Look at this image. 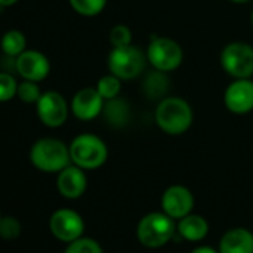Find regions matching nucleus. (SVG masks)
<instances>
[{
	"label": "nucleus",
	"mask_w": 253,
	"mask_h": 253,
	"mask_svg": "<svg viewBox=\"0 0 253 253\" xmlns=\"http://www.w3.org/2000/svg\"><path fill=\"white\" fill-rule=\"evenodd\" d=\"M17 2H20V0H0V6L8 8V6H12V5H15Z\"/></svg>",
	"instance_id": "obj_28"
},
{
	"label": "nucleus",
	"mask_w": 253,
	"mask_h": 253,
	"mask_svg": "<svg viewBox=\"0 0 253 253\" xmlns=\"http://www.w3.org/2000/svg\"><path fill=\"white\" fill-rule=\"evenodd\" d=\"M39 82H33V81H23L21 84H18V91H17V97L29 104H36L42 95V91L38 85Z\"/></svg>",
	"instance_id": "obj_23"
},
{
	"label": "nucleus",
	"mask_w": 253,
	"mask_h": 253,
	"mask_svg": "<svg viewBox=\"0 0 253 253\" xmlns=\"http://www.w3.org/2000/svg\"><path fill=\"white\" fill-rule=\"evenodd\" d=\"M69 104L66 98L57 91L42 92L39 101L36 103V112L43 125L48 128H58L64 125L69 118Z\"/></svg>",
	"instance_id": "obj_8"
},
{
	"label": "nucleus",
	"mask_w": 253,
	"mask_h": 253,
	"mask_svg": "<svg viewBox=\"0 0 253 253\" xmlns=\"http://www.w3.org/2000/svg\"><path fill=\"white\" fill-rule=\"evenodd\" d=\"M225 107L234 115H246L253 110V81L234 79L223 92Z\"/></svg>",
	"instance_id": "obj_10"
},
{
	"label": "nucleus",
	"mask_w": 253,
	"mask_h": 253,
	"mask_svg": "<svg viewBox=\"0 0 253 253\" xmlns=\"http://www.w3.org/2000/svg\"><path fill=\"white\" fill-rule=\"evenodd\" d=\"M177 234L188 241H201L209 234V222L200 214L189 213L188 216L179 219Z\"/></svg>",
	"instance_id": "obj_17"
},
{
	"label": "nucleus",
	"mask_w": 253,
	"mask_h": 253,
	"mask_svg": "<svg viewBox=\"0 0 253 253\" xmlns=\"http://www.w3.org/2000/svg\"><path fill=\"white\" fill-rule=\"evenodd\" d=\"M104 98L100 95L97 88L79 89L70 103V110L79 121H92L101 115Z\"/></svg>",
	"instance_id": "obj_13"
},
{
	"label": "nucleus",
	"mask_w": 253,
	"mask_h": 253,
	"mask_svg": "<svg viewBox=\"0 0 253 253\" xmlns=\"http://www.w3.org/2000/svg\"><path fill=\"white\" fill-rule=\"evenodd\" d=\"M32 164L43 173H60L72 164L69 146L52 137L39 139L30 149Z\"/></svg>",
	"instance_id": "obj_2"
},
{
	"label": "nucleus",
	"mask_w": 253,
	"mask_h": 253,
	"mask_svg": "<svg viewBox=\"0 0 253 253\" xmlns=\"http://www.w3.org/2000/svg\"><path fill=\"white\" fill-rule=\"evenodd\" d=\"M49 229L55 238L64 243H72L82 237L85 223L82 216L72 209H58L51 214Z\"/></svg>",
	"instance_id": "obj_9"
},
{
	"label": "nucleus",
	"mask_w": 253,
	"mask_h": 253,
	"mask_svg": "<svg viewBox=\"0 0 253 253\" xmlns=\"http://www.w3.org/2000/svg\"><path fill=\"white\" fill-rule=\"evenodd\" d=\"M219 253H253V232L246 228L226 231L219 241Z\"/></svg>",
	"instance_id": "obj_15"
},
{
	"label": "nucleus",
	"mask_w": 253,
	"mask_h": 253,
	"mask_svg": "<svg viewBox=\"0 0 253 253\" xmlns=\"http://www.w3.org/2000/svg\"><path fill=\"white\" fill-rule=\"evenodd\" d=\"M18 82L9 73H0V103H5L17 97Z\"/></svg>",
	"instance_id": "obj_26"
},
{
	"label": "nucleus",
	"mask_w": 253,
	"mask_h": 253,
	"mask_svg": "<svg viewBox=\"0 0 253 253\" xmlns=\"http://www.w3.org/2000/svg\"><path fill=\"white\" fill-rule=\"evenodd\" d=\"M64 253H103V250H101V246L95 240L88 238V237H81L69 243Z\"/></svg>",
	"instance_id": "obj_24"
},
{
	"label": "nucleus",
	"mask_w": 253,
	"mask_h": 253,
	"mask_svg": "<svg viewBox=\"0 0 253 253\" xmlns=\"http://www.w3.org/2000/svg\"><path fill=\"white\" fill-rule=\"evenodd\" d=\"M0 46H2L3 52L9 57H18L21 52L26 51L27 41L23 32L20 30H9L2 38H0Z\"/></svg>",
	"instance_id": "obj_19"
},
{
	"label": "nucleus",
	"mask_w": 253,
	"mask_h": 253,
	"mask_svg": "<svg viewBox=\"0 0 253 253\" xmlns=\"http://www.w3.org/2000/svg\"><path fill=\"white\" fill-rule=\"evenodd\" d=\"M145 52H146L148 63L154 69L166 73L179 69L183 61L182 46L174 39L166 36L152 38Z\"/></svg>",
	"instance_id": "obj_6"
},
{
	"label": "nucleus",
	"mask_w": 253,
	"mask_h": 253,
	"mask_svg": "<svg viewBox=\"0 0 253 253\" xmlns=\"http://www.w3.org/2000/svg\"><path fill=\"white\" fill-rule=\"evenodd\" d=\"M21 223L14 216H2L0 219V237L5 240H15L21 235Z\"/></svg>",
	"instance_id": "obj_25"
},
{
	"label": "nucleus",
	"mask_w": 253,
	"mask_h": 253,
	"mask_svg": "<svg viewBox=\"0 0 253 253\" xmlns=\"http://www.w3.org/2000/svg\"><path fill=\"white\" fill-rule=\"evenodd\" d=\"M109 41L112 43V48L131 45L133 43V32L130 30L128 26L116 24L109 32Z\"/></svg>",
	"instance_id": "obj_22"
},
{
	"label": "nucleus",
	"mask_w": 253,
	"mask_h": 253,
	"mask_svg": "<svg viewBox=\"0 0 253 253\" xmlns=\"http://www.w3.org/2000/svg\"><path fill=\"white\" fill-rule=\"evenodd\" d=\"M15 69L23 79L42 82L51 72V63L41 51L26 49L15 58Z\"/></svg>",
	"instance_id": "obj_11"
},
{
	"label": "nucleus",
	"mask_w": 253,
	"mask_h": 253,
	"mask_svg": "<svg viewBox=\"0 0 253 253\" xmlns=\"http://www.w3.org/2000/svg\"><path fill=\"white\" fill-rule=\"evenodd\" d=\"M191 253H219V250H216V249H213V247L201 246V247H197V249H194Z\"/></svg>",
	"instance_id": "obj_27"
},
{
	"label": "nucleus",
	"mask_w": 253,
	"mask_h": 253,
	"mask_svg": "<svg viewBox=\"0 0 253 253\" xmlns=\"http://www.w3.org/2000/svg\"><path fill=\"white\" fill-rule=\"evenodd\" d=\"M250 21H252V26H253V11H252V17H250Z\"/></svg>",
	"instance_id": "obj_30"
},
{
	"label": "nucleus",
	"mask_w": 253,
	"mask_h": 253,
	"mask_svg": "<svg viewBox=\"0 0 253 253\" xmlns=\"http://www.w3.org/2000/svg\"><path fill=\"white\" fill-rule=\"evenodd\" d=\"M176 228L174 219L167 213L154 211L140 219L137 225V238L145 247L158 249L174 237Z\"/></svg>",
	"instance_id": "obj_5"
},
{
	"label": "nucleus",
	"mask_w": 253,
	"mask_h": 253,
	"mask_svg": "<svg viewBox=\"0 0 253 253\" xmlns=\"http://www.w3.org/2000/svg\"><path fill=\"white\" fill-rule=\"evenodd\" d=\"M101 116L104 118L106 124L112 128H124L130 122L131 110L130 104L122 97H115L112 100H104Z\"/></svg>",
	"instance_id": "obj_16"
},
{
	"label": "nucleus",
	"mask_w": 253,
	"mask_h": 253,
	"mask_svg": "<svg viewBox=\"0 0 253 253\" xmlns=\"http://www.w3.org/2000/svg\"><path fill=\"white\" fill-rule=\"evenodd\" d=\"M86 185H88V179L85 170L75 164L67 166L58 173L57 189L64 198L76 200L82 197L84 192L86 191Z\"/></svg>",
	"instance_id": "obj_14"
},
{
	"label": "nucleus",
	"mask_w": 253,
	"mask_h": 253,
	"mask_svg": "<svg viewBox=\"0 0 253 253\" xmlns=\"http://www.w3.org/2000/svg\"><path fill=\"white\" fill-rule=\"evenodd\" d=\"M229 2H232V3H247V2H250V0H229Z\"/></svg>",
	"instance_id": "obj_29"
},
{
	"label": "nucleus",
	"mask_w": 253,
	"mask_h": 253,
	"mask_svg": "<svg viewBox=\"0 0 253 253\" xmlns=\"http://www.w3.org/2000/svg\"><path fill=\"white\" fill-rule=\"evenodd\" d=\"M95 88L104 100H112L115 97H119L122 89V79H119L113 73H109L98 79Z\"/></svg>",
	"instance_id": "obj_20"
},
{
	"label": "nucleus",
	"mask_w": 253,
	"mask_h": 253,
	"mask_svg": "<svg viewBox=\"0 0 253 253\" xmlns=\"http://www.w3.org/2000/svg\"><path fill=\"white\" fill-rule=\"evenodd\" d=\"M155 122L163 133L169 136H180L191 128L194 110L182 97H164L157 104Z\"/></svg>",
	"instance_id": "obj_1"
},
{
	"label": "nucleus",
	"mask_w": 253,
	"mask_h": 253,
	"mask_svg": "<svg viewBox=\"0 0 253 253\" xmlns=\"http://www.w3.org/2000/svg\"><path fill=\"white\" fill-rule=\"evenodd\" d=\"M148 63L146 52L136 45L112 48L107 57L109 72L122 81H131L140 76Z\"/></svg>",
	"instance_id": "obj_4"
},
{
	"label": "nucleus",
	"mask_w": 253,
	"mask_h": 253,
	"mask_svg": "<svg viewBox=\"0 0 253 253\" xmlns=\"http://www.w3.org/2000/svg\"><path fill=\"white\" fill-rule=\"evenodd\" d=\"M170 86V78L167 76L166 72L154 69L149 72L145 79H143V92L151 98V100H161L167 97V91Z\"/></svg>",
	"instance_id": "obj_18"
},
{
	"label": "nucleus",
	"mask_w": 253,
	"mask_h": 253,
	"mask_svg": "<svg viewBox=\"0 0 253 253\" xmlns=\"http://www.w3.org/2000/svg\"><path fill=\"white\" fill-rule=\"evenodd\" d=\"M220 66L234 79L253 76V46L246 42H231L220 52Z\"/></svg>",
	"instance_id": "obj_7"
},
{
	"label": "nucleus",
	"mask_w": 253,
	"mask_h": 253,
	"mask_svg": "<svg viewBox=\"0 0 253 253\" xmlns=\"http://www.w3.org/2000/svg\"><path fill=\"white\" fill-rule=\"evenodd\" d=\"M194 194L183 185L169 186L161 198L163 211L173 219H182L188 216L194 209Z\"/></svg>",
	"instance_id": "obj_12"
},
{
	"label": "nucleus",
	"mask_w": 253,
	"mask_h": 253,
	"mask_svg": "<svg viewBox=\"0 0 253 253\" xmlns=\"http://www.w3.org/2000/svg\"><path fill=\"white\" fill-rule=\"evenodd\" d=\"M0 219H2V214H0Z\"/></svg>",
	"instance_id": "obj_31"
},
{
	"label": "nucleus",
	"mask_w": 253,
	"mask_h": 253,
	"mask_svg": "<svg viewBox=\"0 0 253 253\" xmlns=\"http://www.w3.org/2000/svg\"><path fill=\"white\" fill-rule=\"evenodd\" d=\"M72 164L84 170L100 169L109 157L106 143L95 134L84 133L76 136L69 145Z\"/></svg>",
	"instance_id": "obj_3"
},
{
	"label": "nucleus",
	"mask_w": 253,
	"mask_h": 253,
	"mask_svg": "<svg viewBox=\"0 0 253 253\" xmlns=\"http://www.w3.org/2000/svg\"><path fill=\"white\" fill-rule=\"evenodd\" d=\"M69 3L82 17H97L106 8L107 0H69Z\"/></svg>",
	"instance_id": "obj_21"
}]
</instances>
